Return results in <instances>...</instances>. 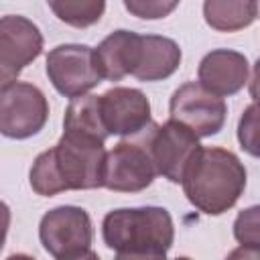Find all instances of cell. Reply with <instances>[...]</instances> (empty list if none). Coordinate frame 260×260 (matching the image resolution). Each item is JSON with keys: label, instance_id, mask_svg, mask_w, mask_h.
<instances>
[{"label": "cell", "instance_id": "6da1fadb", "mask_svg": "<svg viewBox=\"0 0 260 260\" xmlns=\"http://www.w3.org/2000/svg\"><path fill=\"white\" fill-rule=\"evenodd\" d=\"M104 160V140L63 130L59 142L35 158L28 171L30 189L41 197H53L63 191L100 189Z\"/></svg>", "mask_w": 260, "mask_h": 260}, {"label": "cell", "instance_id": "7a4b0ae2", "mask_svg": "<svg viewBox=\"0 0 260 260\" xmlns=\"http://www.w3.org/2000/svg\"><path fill=\"white\" fill-rule=\"evenodd\" d=\"M246 167L228 148L199 146L187 162L181 185L187 201L205 215L232 209L246 189Z\"/></svg>", "mask_w": 260, "mask_h": 260}, {"label": "cell", "instance_id": "3957f363", "mask_svg": "<svg viewBox=\"0 0 260 260\" xmlns=\"http://www.w3.org/2000/svg\"><path fill=\"white\" fill-rule=\"evenodd\" d=\"M102 238L122 260L165 258L175 242V225L165 207H120L104 215Z\"/></svg>", "mask_w": 260, "mask_h": 260}, {"label": "cell", "instance_id": "277c9868", "mask_svg": "<svg viewBox=\"0 0 260 260\" xmlns=\"http://www.w3.org/2000/svg\"><path fill=\"white\" fill-rule=\"evenodd\" d=\"M39 240L45 252L55 260H83L98 256L91 250V217L77 205H59L49 209L39 221Z\"/></svg>", "mask_w": 260, "mask_h": 260}, {"label": "cell", "instance_id": "5b68a950", "mask_svg": "<svg viewBox=\"0 0 260 260\" xmlns=\"http://www.w3.org/2000/svg\"><path fill=\"white\" fill-rule=\"evenodd\" d=\"M144 130L128 140H120L106 152L102 187L116 193H140L152 185L156 169L146 146Z\"/></svg>", "mask_w": 260, "mask_h": 260}, {"label": "cell", "instance_id": "8992f818", "mask_svg": "<svg viewBox=\"0 0 260 260\" xmlns=\"http://www.w3.org/2000/svg\"><path fill=\"white\" fill-rule=\"evenodd\" d=\"M49 120V102L45 93L28 83L14 81L0 89V134L12 140H24L39 134Z\"/></svg>", "mask_w": 260, "mask_h": 260}, {"label": "cell", "instance_id": "52a82bcc", "mask_svg": "<svg viewBox=\"0 0 260 260\" xmlns=\"http://www.w3.org/2000/svg\"><path fill=\"white\" fill-rule=\"evenodd\" d=\"M47 77L65 98H77L98 87L104 79L95 65L93 47L89 45H57L47 55Z\"/></svg>", "mask_w": 260, "mask_h": 260}, {"label": "cell", "instance_id": "ba28073f", "mask_svg": "<svg viewBox=\"0 0 260 260\" xmlns=\"http://www.w3.org/2000/svg\"><path fill=\"white\" fill-rule=\"evenodd\" d=\"M169 116L187 126L197 138H205L223 128L228 106L223 98L207 91L199 81H187L173 91Z\"/></svg>", "mask_w": 260, "mask_h": 260}, {"label": "cell", "instance_id": "9c48e42d", "mask_svg": "<svg viewBox=\"0 0 260 260\" xmlns=\"http://www.w3.org/2000/svg\"><path fill=\"white\" fill-rule=\"evenodd\" d=\"M144 136L156 175H162L167 181L179 185L187 162L201 146L199 138L187 126L171 118L165 124L150 122L144 130Z\"/></svg>", "mask_w": 260, "mask_h": 260}, {"label": "cell", "instance_id": "30bf717a", "mask_svg": "<svg viewBox=\"0 0 260 260\" xmlns=\"http://www.w3.org/2000/svg\"><path fill=\"white\" fill-rule=\"evenodd\" d=\"M39 26L20 14L0 18V89L14 83L20 71L43 53Z\"/></svg>", "mask_w": 260, "mask_h": 260}, {"label": "cell", "instance_id": "8fae6325", "mask_svg": "<svg viewBox=\"0 0 260 260\" xmlns=\"http://www.w3.org/2000/svg\"><path fill=\"white\" fill-rule=\"evenodd\" d=\"M98 104L108 136L130 138L152 122L150 102L136 87H112L98 95Z\"/></svg>", "mask_w": 260, "mask_h": 260}, {"label": "cell", "instance_id": "7c38bea8", "mask_svg": "<svg viewBox=\"0 0 260 260\" xmlns=\"http://www.w3.org/2000/svg\"><path fill=\"white\" fill-rule=\"evenodd\" d=\"M250 79V63L244 53L232 49L209 51L197 67V81L219 98L236 95Z\"/></svg>", "mask_w": 260, "mask_h": 260}, {"label": "cell", "instance_id": "4fadbf2b", "mask_svg": "<svg viewBox=\"0 0 260 260\" xmlns=\"http://www.w3.org/2000/svg\"><path fill=\"white\" fill-rule=\"evenodd\" d=\"M181 47L160 35H140L136 63L130 75L138 81H162L171 77L181 65Z\"/></svg>", "mask_w": 260, "mask_h": 260}, {"label": "cell", "instance_id": "5bb4252c", "mask_svg": "<svg viewBox=\"0 0 260 260\" xmlns=\"http://www.w3.org/2000/svg\"><path fill=\"white\" fill-rule=\"evenodd\" d=\"M140 35L132 30H114L110 32L95 49V65L102 75V79L108 81H120L126 75L132 73L136 55H138Z\"/></svg>", "mask_w": 260, "mask_h": 260}, {"label": "cell", "instance_id": "9a60e30c", "mask_svg": "<svg viewBox=\"0 0 260 260\" xmlns=\"http://www.w3.org/2000/svg\"><path fill=\"white\" fill-rule=\"evenodd\" d=\"M203 18L217 32L248 28L258 18V0H203Z\"/></svg>", "mask_w": 260, "mask_h": 260}, {"label": "cell", "instance_id": "2e32d148", "mask_svg": "<svg viewBox=\"0 0 260 260\" xmlns=\"http://www.w3.org/2000/svg\"><path fill=\"white\" fill-rule=\"evenodd\" d=\"M63 130L71 132H81L93 138H100L106 142L108 132L104 128L102 116H100V104L98 95L93 93H83L77 98H71L65 116H63Z\"/></svg>", "mask_w": 260, "mask_h": 260}, {"label": "cell", "instance_id": "e0dca14e", "mask_svg": "<svg viewBox=\"0 0 260 260\" xmlns=\"http://www.w3.org/2000/svg\"><path fill=\"white\" fill-rule=\"evenodd\" d=\"M47 4L61 22L73 28H87L106 12V0H47Z\"/></svg>", "mask_w": 260, "mask_h": 260}, {"label": "cell", "instance_id": "ac0fdd59", "mask_svg": "<svg viewBox=\"0 0 260 260\" xmlns=\"http://www.w3.org/2000/svg\"><path fill=\"white\" fill-rule=\"evenodd\" d=\"M234 238L242 248H250L258 254L260 248V207L252 205L242 209L234 221Z\"/></svg>", "mask_w": 260, "mask_h": 260}, {"label": "cell", "instance_id": "d6986e66", "mask_svg": "<svg viewBox=\"0 0 260 260\" xmlns=\"http://www.w3.org/2000/svg\"><path fill=\"white\" fill-rule=\"evenodd\" d=\"M181 0H124V8L142 20H160L175 12Z\"/></svg>", "mask_w": 260, "mask_h": 260}, {"label": "cell", "instance_id": "ffe728a7", "mask_svg": "<svg viewBox=\"0 0 260 260\" xmlns=\"http://www.w3.org/2000/svg\"><path fill=\"white\" fill-rule=\"evenodd\" d=\"M238 140L248 154L258 156V106L256 104H250L244 110L238 124Z\"/></svg>", "mask_w": 260, "mask_h": 260}, {"label": "cell", "instance_id": "44dd1931", "mask_svg": "<svg viewBox=\"0 0 260 260\" xmlns=\"http://www.w3.org/2000/svg\"><path fill=\"white\" fill-rule=\"evenodd\" d=\"M8 228H10V207L0 201V252L6 244V236H8Z\"/></svg>", "mask_w": 260, "mask_h": 260}]
</instances>
